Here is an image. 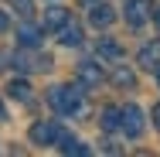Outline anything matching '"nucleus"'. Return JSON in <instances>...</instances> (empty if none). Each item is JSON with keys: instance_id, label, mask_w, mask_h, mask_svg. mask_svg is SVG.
Listing matches in <instances>:
<instances>
[{"instance_id": "10", "label": "nucleus", "mask_w": 160, "mask_h": 157, "mask_svg": "<svg viewBox=\"0 0 160 157\" xmlns=\"http://www.w3.org/2000/svg\"><path fill=\"white\" fill-rule=\"evenodd\" d=\"M17 41H21L24 48H41L44 34H41V28H34V24H21V31H17Z\"/></svg>"}, {"instance_id": "21", "label": "nucleus", "mask_w": 160, "mask_h": 157, "mask_svg": "<svg viewBox=\"0 0 160 157\" xmlns=\"http://www.w3.org/2000/svg\"><path fill=\"white\" fill-rule=\"evenodd\" d=\"M0 120H7V109H3V99H0Z\"/></svg>"}, {"instance_id": "22", "label": "nucleus", "mask_w": 160, "mask_h": 157, "mask_svg": "<svg viewBox=\"0 0 160 157\" xmlns=\"http://www.w3.org/2000/svg\"><path fill=\"white\" fill-rule=\"evenodd\" d=\"M78 3H85V7H92V3H99V0H78Z\"/></svg>"}, {"instance_id": "15", "label": "nucleus", "mask_w": 160, "mask_h": 157, "mask_svg": "<svg viewBox=\"0 0 160 157\" xmlns=\"http://www.w3.org/2000/svg\"><path fill=\"white\" fill-rule=\"evenodd\" d=\"M58 150H62V154H89V147H85L82 140H75V137H65L62 144H58Z\"/></svg>"}, {"instance_id": "2", "label": "nucleus", "mask_w": 160, "mask_h": 157, "mask_svg": "<svg viewBox=\"0 0 160 157\" xmlns=\"http://www.w3.org/2000/svg\"><path fill=\"white\" fill-rule=\"evenodd\" d=\"M65 137H68V133H65L58 123H51V120H38V123L31 126V144H41V147H48V144L58 147Z\"/></svg>"}, {"instance_id": "16", "label": "nucleus", "mask_w": 160, "mask_h": 157, "mask_svg": "<svg viewBox=\"0 0 160 157\" xmlns=\"http://www.w3.org/2000/svg\"><path fill=\"white\" fill-rule=\"evenodd\" d=\"M10 3H14V10H17L24 21H28V17L34 14V0H10Z\"/></svg>"}, {"instance_id": "3", "label": "nucleus", "mask_w": 160, "mask_h": 157, "mask_svg": "<svg viewBox=\"0 0 160 157\" xmlns=\"http://www.w3.org/2000/svg\"><path fill=\"white\" fill-rule=\"evenodd\" d=\"M119 130L126 133L129 140H136V137H143V113L129 102V106H123V116H119Z\"/></svg>"}, {"instance_id": "9", "label": "nucleus", "mask_w": 160, "mask_h": 157, "mask_svg": "<svg viewBox=\"0 0 160 157\" xmlns=\"http://www.w3.org/2000/svg\"><path fill=\"white\" fill-rule=\"evenodd\" d=\"M119 89H136V75H133V68L129 65H123V58L116 62V68H112V75H109Z\"/></svg>"}, {"instance_id": "17", "label": "nucleus", "mask_w": 160, "mask_h": 157, "mask_svg": "<svg viewBox=\"0 0 160 157\" xmlns=\"http://www.w3.org/2000/svg\"><path fill=\"white\" fill-rule=\"evenodd\" d=\"M7 31H10V17L0 10V34H7Z\"/></svg>"}, {"instance_id": "5", "label": "nucleus", "mask_w": 160, "mask_h": 157, "mask_svg": "<svg viewBox=\"0 0 160 157\" xmlns=\"http://www.w3.org/2000/svg\"><path fill=\"white\" fill-rule=\"evenodd\" d=\"M150 14H153L150 0H126V24L129 28H143Z\"/></svg>"}, {"instance_id": "7", "label": "nucleus", "mask_w": 160, "mask_h": 157, "mask_svg": "<svg viewBox=\"0 0 160 157\" xmlns=\"http://www.w3.org/2000/svg\"><path fill=\"white\" fill-rule=\"evenodd\" d=\"M89 21H92L96 28H109V24L116 21V10H112L109 3H102V0H99V3L89 7Z\"/></svg>"}, {"instance_id": "1", "label": "nucleus", "mask_w": 160, "mask_h": 157, "mask_svg": "<svg viewBox=\"0 0 160 157\" xmlns=\"http://www.w3.org/2000/svg\"><path fill=\"white\" fill-rule=\"evenodd\" d=\"M48 106L58 116H78L85 109V92H82V86H55L48 92Z\"/></svg>"}, {"instance_id": "12", "label": "nucleus", "mask_w": 160, "mask_h": 157, "mask_svg": "<svg viewBox=\"0 0 160 157\" xmlns=\"http://www.w3.org/2000/svg\"><path fill=\"white\" fill-rule=\"evenodd\" d=\"M7 96L17 99V102H31V82H28V79H14V82L7 86Z\"/></svg>"}, {"instance_id": "23", "label": "nucleus", "mask_w": 160, "mask_h": 157, "mask_svg": "<svg viewBox=\"0 0 160 157\" xmlns=\"http://www.w3.org/2000/svg\"><path fill=\"white\" fill-rule=\"evenodd\" d=\"M157 82H160V68H157Z\"/></svg>"}, {"instance_id": "13", "label": "nucleus", "mask_w": 160, "mask_h": 157, "mask_svg": "<svg viewBox=\"0 0 160 157\" xmlns=\"http://www.w3.org/2000/svg\"><path fill=\"white\" fill-rule=\"evenodd\" d=\"M119 116H123V109L106 106V109H102V116H99V126H102L106 133H112V130H119Z\"/></svg>"}, {"instance_id": "6", "label": "nucleus", "mask_w": 160, "mask_h": 157, "mask_svg": "<svg viewBox=\"0 0 160 157\" xmlns=\"http://www.w3.org/2000/svg\"><path fill=\"white\" fill-rule=\"evenodd\" d=\"M136 62H140V68H147V72H157V68H160V41L143 44L140 55H136Z\"/></svg>"}, {"instance_id": "20", "label": "nucleus", "mask_w": 160, "mask_h": 157, "mask_svg": "<svg viewBox=\"0 0 160 157\" xmlns=\"http://www.w3.org/2000/svg\"><path fill=\"white\" fill-rule=\"evenodd\" d=\"M153 21H157V28H160V3H153Z\"/></svg>"}, {"instance_id": "18", "label": "nucleus", "mask_w": 160, "mask_h": 157, "mask_svg": "<svg viewBox=\"0 0 160 157\" xmlns=\"http://www.w3.org/2000/svg\"><path fill=\"white\" fill-rule=\"evenodd\" d=\"M7 65H10V55H7V51H0V72H3Z\"/></svg>"}, {"instance_id": "11", "label": "nucleus", "mask_w": 160, "mask_h": 157, "mask_svg": "<svg viewBox=\"0 0 160 157\" xmlns=\"http://www.w3.org/2000/svg\"><path fill=\"white\" fill-rule=\"evenodd\" d=\"M96 55L99 58H109V62H119V58H123V44H116L112 38H102L96 44Z\"/></svg>"}, {"instance_id": "8", "label": "nucleus", "mask_w": 160, "mask_h": 157, "mask_svg": "<svg viewBox=\"0 0 160 157\" xmlns=\"http://www.w3.org/2000/svg\"><path fill=\"white\" fill-rule=\"evenodd\" d=\"M65 24H68V10H65L62 3H51V7L44 10V28H48V31H62Z\"/></svg>"}, {"instance_id": "14", "label": "nucleus", "mask_w": 160, "mask_h": 157, "mask_svg": "<svg viewBox=\"0 0 160 157\" xmlns=\"http://www.w3.org/2000/svg\"><path fill=\"white\" fill-rule=\"evenodd\" d=\"M82 38H85V34H82V28H78L75 21H68V24L62 28V44H68V48L82 44Z\"/></svg>"}, {"instance_id": "4", "label": "nucleus", "mask_w": 160, "mask_h": 157, "mask_svg": "<svg viewBox=\"0 0 160 157\" xmlns=\"http://www.w3.org/2000/svg\"><path fill=\"white\" fill-rule=\"evenodd\" d=\"M78 82L85 86V89H96L106 82V72H102V65L96 58H89V62H78Z\"/></svg>"}, {"instance_id": "19", "label": "nucleus", "mask_w": 160, "mask_h": 157, "mask_svg": "<svg viewBox=\"0 0 160 157\" xmlns=\"http://www.w3.org/2000/svg\"><path fill=\"white\" fill-rule=\"evenodd\" d=\"M153 126H157V130H160V102H157V106H153Z\"/></svg>"}]
</instances>
